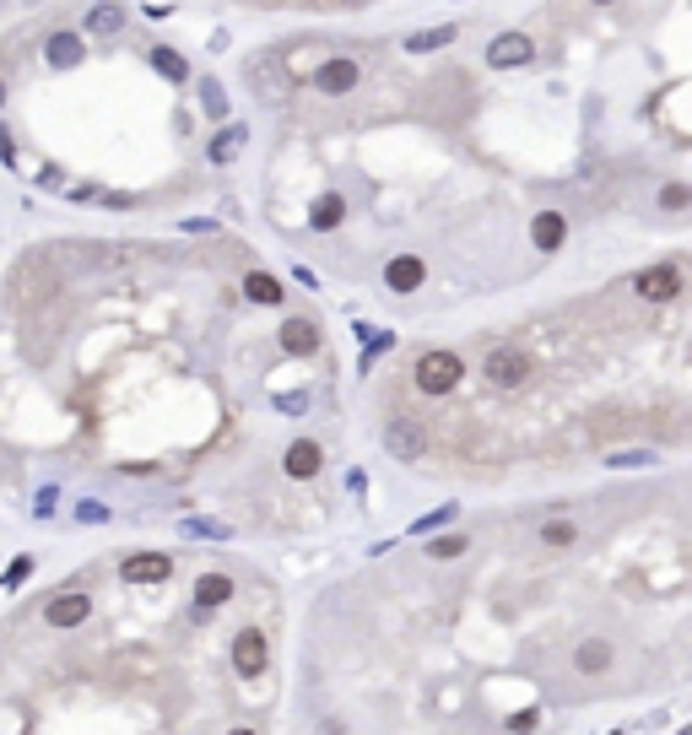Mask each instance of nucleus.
Here are the masks:
<instances>
[{
    "instance_id": "obj_1",
    "label": "nucleus",
    "mask_w": 692,
    "mask_h": 735,
    "mask_svg": "<svg viewBox=\"0 0 692 735\" xmlns=\"http://www.w3.org/2000/svg\"><path fill=\"white\" fill-rule=\"evenodd\" d=\"M411 379H417L422 395H449L465 379V363H460L455 352H444V346H438V352H422L417 357V373H411Z\"/></svg>"
},
{
    "instance_id": "obj_2",
    "label": "nucleus",
    "mask_w": 692,
    "mask_h": 735,
    "mask_svg": "<svg viewBox=\"0 0 692 735\" xmlns=\"http://www.w3.org/2000/svg\"><path fill=\"white\" fill-rule=\"evenodd\" d=\"M384 449L411 465V460H422V454L433 449V427L417 422V417H395V422H384Z\"/></svg>"
},
{
    "instance_id": "obj_3",
    "label": "nucleus",
    "mask_w": 692,
    "mask_h": 735,
    "mask_svg": "<svg viewBox=\"0 0 692 735\" xmlns=\"http://www.w3.org/2000/svg\"><path fill=\"white\" fill-rule=\"evenodd\" d=\"M525 373H530V357L519 352V341L492 346L487 363H482V379L492 384V390H519V384H525Z\"/></svg>"
},
{
    "instance_id": "obj_4",
    "label": "nucleus",
    "mask_w": 692,
    "mask_h": 735,
    "mask_svg": "<svg viewBox=\"0 0 692 735\" xmlns=\"http://www.w3.org/2000/svg\"><path fill=\"white\" fill-rule=\"evenodd\" d=\"M265 665H271V638H265L260 627H244V633L233 638V671H238V681H260Z\"/></svg>"
},
{
    "instance_id": "obj_5",
    "label": "nucleus",
    "mask_w": 692,
    "mask_h": 735,
    "mask_svg": "<svg viewBox=\"0 0 692 735\" xmlns=\"http://www.w3.org/2000/svg\"><path fill=\"white\" fill-rule=\"evenodd\" d=\"M92 617V600L82 590H60L44 600V627H55V633H71V627H82Z\"/></svg>"
},
{
    "instance_id": "obj_6",
    "label": "nucleus",
    "mask_w": 692,
    "mask_h": 735,
    "mask_svg": "<svg viewBox=\"0 0 692 735\" xmlns=\"http://www.w3.org/2000/svg\"><path fill=\"white\" fill-rule=\"evenodd\" d=\"M633 287L644 292L649 303H676V298H682V271H676L671 260H665V265H649V271L633 276Z\"/></svg>"
},
{
    "instance_id": "obj_7",
    "label": "nucleus",
    "mask_w": 692,
    "mask_h": 735,
    "mask_svg": "<svg viewBox=\"0 0 692 735\" xmlns=\"http://www.w3.org/2000/svg\"><path fill=\"white\" fill-rule=\"evenodd\" d=\"M119 573H125V584H163V579H173V557H163V552L119 557Z\"/></svg>"
},
{
    "instance_id": "obj_8",
    "label": "nucleus",
    "mask_w": 692,
    "mask_h": 735,
    "mask_svg": "<svg viewBox=\"0 0 692 735\" xmlns=\"http://www.w3.org/2000/svg\"><path fill=\"white\" fill-rule=\"evenodd\" d=\"M568 660H574L579 676H601V671H611V665H617V644H606V638H579Z\"/></svg>"
},
{
    "instance_id": "obj_9",
    "label": "nucleus",
    "mask_w": 692,
    "mask_h": 735,
    "mask_svg": "<svg viewBox=\"0 0 692 735\" xmlns=\"http://www.w3.org/2000/svg\"><path fill=\"white\" fill-rule=\"evenodd\" d=\"M422 282H428V260L422 255H395L384 265V287L390 292H417Z\"/></svg>"
},
{
    "instance_id": "obj_10",
    "label": "nucleus",
    "mask_w": 692,
    "mask_h": 735,
    "mask_svg": "<svg viewBox=\"0 0 692 735\" xmlns=\"http://www.w3.org/2000/svg\"><path fill=\"white\" fill-rule=\"evenodd\" d=\"M530 55H536V44H530L525 33H503V38H492V44H487V65H492V71H509V65H525Z\"/></svg>"
},
{
    "instance_id": "obj_11",
    "label": "nucleus",
    "mask_w": 692,
    "mask_h": 735,
    "mask_svg": "<svg viewBox=\"0 0 692 735\" xmlns=\"http://www.w3.org/2000/svg\"><path fill=\"white\" fill-rule=\"evenodd\" d=\"M233 595H238V584L228 573H201V579H195V611H222Z\"/></svg>"
},
{
    "instance_id": "obj_12",
    "label": "nucleus",
    "mask_w": 692,
    "mask_h": 735,
    "mask_svg": "<svg viewBox=\"0 0 692 735\" xmlns=\"http://www.w3.org/2000/svg\"><path fill=\"white\" fill-rule=\"evenodd\" d=\"M314 87L330 92V98H336V92H352V87H357V65H352V60H325V65L314 71Z\"/></svg>"
},
{
    "instance_id": "obj_13",
    "label": "nucleus",
    "mask_w": 692,
    "mask_h": 735,
    "mask_svg": "<svg viewBox=\"0 0 692 735\" xmlns=\"http://www.w3.org/2000/svg\"><path fill=\"white\" fill-rule=\"evenodd\" d=\"M530 238H536V249H563L568 217H563V211H536V222H530Z\"/></svg>"
},
{
    "instance_id": "obj_14",
    "label": "nucleus",
    "mask_w": 692,
    "mask_h": 735,
    "mask_svg": "<svg viewBox=\"0 0 692 735\" xmlns=\"http://www.w3.org/2000/svg\"><path fill=\"white\" fill-rule=\"evenodd\" d=\"M319 460H325V454H319L314 438H298V444L287 449V476L309 481V476H319Z\"/></svg>"
},
{
    "instance_id": "obj_15",
    "label": "nucleus",
    "mask_w": 692,
    "mask_h": 735,
    "mask_svg": "<svg viewBox=\"0 0 692 735\" xmlns=\"http://www.w3.org/2000/svg\"><path fill=\"white\" fill-rule=\"evenodd\" d=\"M282 346H287V352H319V325H314V319H287V325H282Z\"/></svg>"
},
{
    "instance_id": "obj_16",
    "label": "nucleus",
    "mask_w": 692,
    "mask_h": 735,
    "mask_svg": "<svg viewBox=\"0 0 692 735\" xmlns=\"http://www.w3.org/2000/svg\"><path fill=\"white\" fill-rule=\"evenodd\" d=\"M244 136H249L244 125H228V130H222V136H211L206 157H211V163H217V168H228L233 157H238V146H244Z\"/></svg>"
},
{
    "instance_id": "obj_17",
    "label": "nucleus",
    "mask_w": 692,
    "mask_h": 735,
    "mask_svg": "<svg viewBox=\"0 0 692 735\" xmlns=\"http://www.w3.org/2000/svg\"><path fill=\"white\" fill-rule=\"evenodd\" d=\"M244 292H249V303H260V309H276V303H282V282H276V276H265V271H249L244 276Z\"/></svg>"
},
{
    "instance_id": "obj_18",
    "label": "nucleus",
    "mask_w": 692,
    "mask_h": 735,
    "mask_svg": "<svg viewBox=\"0 0 692 735\" xmlns=\"http://www.w3.org/2000/svg\"><path fill=\"white\" fill-rule=\"evenodd\" d=\"M341 217H346V200L341 195H325V200H314L309 227H314V233H330V227H341Z\"/></svg>"
},
{
    "instance_id": "obj_19",
    "label": "nucleus",
    "mask_w": 692,
    "mask_h": 735,
    "mask_svg": "<svg viewBox=\"0 0 692 735\" xmlns=\"http://www.w3.org/2000/svg\"><path fill=\"white\" fill-rule=\"evenodd\" d=\"M87 33H98V38L125 33V11H119V6H98V11H87Z\"/></svg>"
},
{
    "instance_id": "obj_20",
    "label": "nucleus",
    "mask_w": 692,
    "mask_h": 735,
    "mask_svg": "<svg viewBox=\"0 0 692 735\" xmlns=\"http://www.w3.org/2000/svg\"><path fill=\"white\" fill-rule=\"evenodd\" d=\"M49 60H55V65H76V60H82V38H76V33H55V38H49Z\"/></svg>"
},
{
    "instance_id": "obj_21",
    "label": "nucleus",
    "mask_w": 692,
    "mask_h": 735,
    "mask_svg": "<svg viewBox=\"0 0 692 735\" xmlns=\"http://www.w3.org/2000/svg\"><path fill=\"white\" fill-rule=\"evenodd\" d=\"M541 541H547V546H574L579 525H574V519H547V525H541Z\"/></svg>"
},
{
    "instance_id": "obj_22",
    "label": "nucleus",
    "mask_w": 692,
    "mask_h": 735,
    "mask_svg": "<svg viewBox=\"0 0 692 735\" xmlns=\"http://www.w3.org/2000/svg\"><path fill=\"white\" fill-rule=\"evenodd\" d=\"M152 65L168 76V82H184V76H190V65H184V55H173V49H152Z\"/></svg>"
},
{
    "instance_id": "obj_23",
    "label": "nucleus",
    "mask_w": 692,
    "mask_h": 735,
    "mask_svg": "<svg viewBox=\"0 0 692 735\" xmlns=\"http://www.w3.org/2000/svg\"><path fill=\"white\" fill-rule=\"evenodd\" d=\"M76 519H82V525H109V503H98V498H82L76 503Z\"/></svg>"
},
{
    "instance_id": "obj_24",
    "label": "nucleus",
    "mask_w": 692,
    "mask_h": 735,
    "mask_svg": "<svg viewBox=\"0 0 692 735\" xmlns=\"http://www.w3.org/2000/svg\"><path fill=\"white\" fill-rule=\"evenodd\" d=\"M460 552H465V536H449V541H433L422 557H433V563H455Z\"/></svg>"
},
{
    "instance_id": "obj_25",
    "label": "nucleus",
    "mask_w": 692,
    "mask_h": 735,
    "mask_svg": "<svg viewBox=\"0 0 692 735\" xmlns=\"http://www.w3.org/2000/svg\"><path fill=\"white\" fill-rule=\"evenodd\" d=\"M455 38V28H438V33H417V38H406V49H438V44H449Z\"/></svg>"
},
{
    "instance_id": "obj_26",
    "label": "nucleus",
    "mask_w": 692,
    "mask_h": 735,
    "mask_svg": "<svg viewBox=\"0 0 692 735\" xmlns=\"http://www.w3.org/2000/svg\"><path fill=\"white\" fill-rule=\"evenodd\" d=\"M687 200H692V195H687V184H665V190H660V206H665V211H682Z\"/></svg>"
},
{
    "instance_id": "obj_27",
    "label": "nucleus",
    "mask_w": 692,
    "mask_h": 735,
    "mask_svg": "<svg viewBox=\"0 0 692 735\" xmlns=\"http://www.w3.org/2000/svg\"><path fill=\"white\" fill-rule=\"evenodd\" d=\"M536 725H541V714H536V708H525V714L509 719V735H536Z\"/></svg>"
},
{
    "instance_id": "obj_28",
    "label": "nucleus",
    "mask_w": 692,
    "mask_h": 735,
    "mask_svg": "<svg viewBox=\"0 0 692 735\" xmlns=\"http://www.w3.org/2000/svg\"><path fill=\"white\" fill-rule=\"evenodd\" d=\"M276 411H287V417H298V411H309V395H276Z\"/></svg>"
},
{
    "instance_id": "obj_29",
    "label": "nucleus",
    "mask_w": 692,
    "mask_h": 735,
    "mask_svg": "<svg viewBox=\"0 0 692 735\" xmlns=\"http://www.w3.org/2000/svg\"><path fill=\"white\" fill-rule=\"evenodd\" d=\"M449 519H455V509H438L428 519H417V536H422V530H433V525H449Z\"/></svg>"
},
{
    "instance_id": "obj_30",
    "label": "nucleus",
    "mask_w": 692,
    "mask_h": 735,
    "mask_svg": "<svg viewBox=\"0 0 692 735\" xmlns=\"http://www.w3.org/2000/svg\"><path fill=\"white\" fill-rule=\"evenodd\" d=\"M228 735H260V730H249V725H238V730H228Z\"/></svg>"
},
{
    "instance_id": "obj_31",
    "label": "nucleus",
    "mask_w": 692,
    "mask_h": 735,
    "mask_svg": "<svg viewBox=\"0 0 692 735\" xmlns=\"http://www.w3.org/2000/svg\"><path fill=\"white\" fill-rule=\"evenodd\" d=\"M0 103H6V82H0Z\"/></svg>"
}]
</instances>
